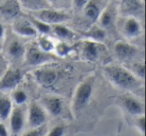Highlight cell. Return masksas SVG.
<instances>
[{
	"label": "cell",
	"instance_id": "obj_1",
	"mask_svg": "<svg viewBox=\"0 0 146 136\" xmlns=\"http://www.w3.org/2000/svg\"><path fill=\"white\" fill-rule=\"evenodd\" d=\"M105 77L113 84L115 87L120 89L133 91L139 89L143 85V81L138 79L123 65L108 64L103 68Z\"/></svg>",
	"mask_w": 146,
	"mask_h": 136
},
{
	"label": "cell",
	"instance_id": "obj_2",
	"mask_svg": "<svg viewBox=\"0 0 146 136\" xmlns=\"http://www.w3.org/2000/svg\"><path fill=\"white\" fill-rule=\"evenodd\" d=\"M94 83L95 76L89 75L77 85L71 101V111L73 116L79 115L87 107L93 94Z\"/></svg>",
	"mask_w": 146,
	"mask_h": 136
},
{
	"label": "cell",
	"instance_id": "obj_3",
	"mask_svg": "<svg viewBox=\"0 0 146 136\" xmlns=\"http://www.w3.org/2000/svg\"><path fill=\"white\" fill-rule=\"evenodd\" d=\"M56 56L52 53H47L42 51L36 43H32L26 47L24 55V60L27 65L30 66H42L46 63L54 61Z\"/></svg>",
	"mask_w": 146,
	"mask_h": 136
},
{
	"label": "cell",
	"instance_id": "obj_4",
	"mask_svg": "<svg viewBox=\"0 0 146 136\" xmlns=\"http://www.w3.org/2000/svg\"><path fill=\"white\" fill-rule=\"evenodd\" d=\"M31 16L50 25V26L56 24H64L66 21L70 20L71 18L68 12L60 10V9H54L52 7L32 13Z\"/></svg>",
	"mask_w": 146,
	"mask_h": 136
},
{
	"label": "cell",
	"instance_id": "obj_5",
	"mask_svg": "<svg viewBox=\"0 0 146 136\" xmlns=\"http://www.w3.org/2000/svg\"><path fill=\"white\" fill-rule=\"evenodd\" d=\"M48 114L38 101H32L26 109V122L30 128H37L47 124Z\"/></svg>",
	"mask_w": 146,
	"mask_h": 136
},
{
	"label": "cell",
	"instance_id": "obj_6",
	"mask_svg": "<svg viewBox=\"0 0 146 136\" xmlns=\"http://www.w3.org/2000/svg\"><path fill=\"white\" fill-rule=\"evenodd\" d=\"M23 106L13 107L9 115V136H20L23 133V129L26 125V110Z\"/></svg>",
	"mask_w": 146,
	"mask_h": 136
},
{
	"label": "cell",
	"instance_id": "obj_7",
	"mask_svg": "<svg viewBox=\"0 0 146 136\" xmlns=\"http://www.w3.org/2000/svg\"><path fill=\"white\" fill-rule=\"evenodd\" d=\"M22 79L23 74L20 69L7 67L0 77V92L6 93L7 91H13L18 87Z\"/></svg>",
	"mask_w": 146,
	"mask_h": 136
},
{
	"label": "cell",
	"instance_id": "obj_8",
	"mask_svg": "<svg viewBox=\"0 0 146 136\" xmlns=\"http://www.w3.org/2000/svg\"><path fill=\"white\" fill-rule=\"evenodd\" d=\"M118 28L123 36L128 39H134L142 34V25L140 21L134 16H125L118 22Z\"/></svg>",
	"mask_w": 146,
	"mask_h": 136
},
{
	"label": "cell",
	"instance_id": "obj_9",
	"mask_svg": "<svg viewBox=\"0 0 146 136\" xmlns=\"http://www.w3.org/2000/svg\"><path fill=\"white\" fill-rule=\"evenodd\" d=\"M32 76L35 81L40 86L44 88H50L58 80L59 74L57 70L54 69V68L42 65V67H39L37 69L33 70Z\"/></svg>",
	"mask_w": 146,
	"mask_h": 136
},
{
	"label": "cell",
	"instance_id": "obj_10",
	"mask_svg": "<svg viewBox=\"0 0 146 136\" xmlns=\"http://www.w3.org/2000/svg\"><path fill=\"white\" fill-rule=\"evenodd\" d=\"M39 103L42 105V107L47 112L48 116L52 117H58L61 115L64 109V103L63 99L60 96L57 95H46L42 96L39 99Z\"/></svg>",
	"mask_w": 146,
	"mask_h": 136
},
{
	"label": "cell",
	"instance_id": "obj_11",
	"mask_svg": "<svg viewBox=\"0 0 146 136\" xmlns=\"http://www.w3.org/2000/svg\"><path fill=\"white\" fill-rule=\"evenodd\" d=\"M113 50L114 54L117 57L118 60L125 63H129L139 52V49L135 45L122 40L117 41L114 44Z\"/></svg>",
	"mask_w": 146,
	"mask_h": 136
},
{
	"label": "cell",
	"instance_id": "obj_12",
	"mask_svg": "<svg viewBox=\"0 0 146 136\" xmlns=\"http://www.w3.org/2000/svg\"><path fill=\"white\" fill-rule=\"evenodd\" d=\"M102 52V43H98L95 41L86 40L82 41L80 45V55L81 58L89 62H95L98 60Z\"/></svg>",
	"mask_w": 146,
	"mask_h": 136
},
{
	"label": "cell",
	"instance_id": "obj_13",
	"mask_svg": "<svg viewBox=\"0 0 146 136\" xmlns=\"http://www.w3.org/2000/svg\"><path fill=\"white\" fill-rule=\"evenodd\" d=\"M12 30L21 37H35L38 35L29 18L22 16H18L12 21Z\"/></svg>",
	"mask_w": 146,
	"mask_h": 136
},
{
	"label": "cell",
	"instance_id": "obj_14",
	"mask_svg": "<svg viewBox=\"0 0 146 136\" xmlns=\"http://www.w3.org/2000/svg\"><path fill=\"white\" fill-rule=\"evenodd\" d=\"M121 104L123 109L130 114L131 116L137 117V116L143 115L145 109H144V104L140 99L133 95H125L122 97Z\"/></svg>",
	"mask_w": 146,
	"mask_h": 136
},
{
	"label": "cell",
	"instance_id": "obj_15",
	"mask_svg": "<svg viewBox=\"0 0 146 136\" xmlns=\"http://www.w3.org/2000/svg\"><path fill=\"white\" fill-rule=\"evenodd\" d=\"M116 21H117V8L113 2H110L102 9L97 19V25H99L103 29H106L112 26Z\"/></svg>",
	"mask_w": 146,
	"mask_h": 136
},
{
	"label": "cell",
	"instance_id": "obj_16",
	"mask_svg": "<svg viewBox=\"0 0 146 136\" xmlns=\"http://www.w3.org/2000/svg\"><path fill=\"white\" fill-rule=\"evenodd\" d=\"M21 7L17 0H5L0 5V17L5 20L13 21L19 16Z\"/></svg>",
	"mask_w": 146,
	"mask_h": 136
},
{
	"label": "cell",
	"instance_id": "obj_17",
	"mask_svg": "<svg viewBox=\"0 0 146 136\" xmlns=\"http://www.w3.org/2000/svg\"><path fill=\"white\" fill-rule=\"evenodd\" d=\"M26 46L18 39H13L6 47V54L9 59L13 61H19L24 59Z\"/></svg>",
	"mask_w": 146,
	"mask_h": 136
},
{
	"label": "cell",
	"instance_id": "obj_18",
	"mask_svg": "<svg viewBox=\"0 0 146 136\" xmlns=\"http://www.w3.org/2000/svg\"><path fill=\"white\" fill-rule=\"evenodd\" d=\"M22 9H25L28 12L34 13L43 9L52 7L48 0H17Z\"/></svg>",
	"mask_w": 146,
	"mask_h": 136
},
{
	"label": "cell",
	"instance_id": "obj_19",
	"mask_svg": "<svg viewBox=\"0 0 146 136\" xmlns=\"http://www.w3.org/2000/svg\"><path fill=\"white\" fill-rule=\"evenodd\" d=\"M51 33H53L57 38L60 39V41H65V42L71 41L76 36L75 32L64 24L52 25L51 26Z\"/></svg>",
	"mask_w": 146,
	"mask_h": 136
},
{
	"label": "cell",
	"instance_id": "obj_20",
	"mask_svg": "<svg viewBox=\"0 0 146 136\" xmlns=\"http://www.w3.org/2000/svg\"><path fill=\"white\" fill-rule=\"evenodd\" d=\"M13 109V103L10 96L4 92H0V121L4 123L8 120Z\"/></svg>",
	"mask_w": 146,
	"mask_h": 136
},
{
	"label": "cell",
	"instance_id": "obj_21",
	"mask_svg": "<svg viewBox=\"0 0 146 136\" xmlns=\"http://www.w3.org/2000/svg\"><path fill=\"white\" fill-rule=\"evenodd\" d=\"M99 5L100 2H97V0H89V2L82 9L84 16L93 23H95L97 21L98 17H99L100 13H101L102 9H103Z\"/></svg>",
	"mask_w": 146,
	"mask_h": 136
},
{
	"label": "cell",
	"instance_id": "obj_22",
	"mask_svg": "<svg viewBox=\"0 0 146 136\" xmlns=\"http://www.w3.org/2000/svg\"><path fill=\"white\" fill-rule=\"evenodd\" d=\"M85 36L87 39L92 41H95L98 43L104 42L106 38V30L100 27L97 24H93L90 26V28L85 32Z\"/></svg>",
	"mask_w": 146,
	"mask_h": 136
},
{
	"label": "cell",
	"instance_id": "obj_23",
	"mask_svg": "<svg viewBox=\"0 0 146 136\" xmlns=\"http://www.w3.org/2000/svg\"><path fill=\"white\" fill-rule=\"evenodd\" d=\"M36 44L42 51L47 53H52L54 51L55 43L53 42L52 39L49 37V35H40L37 38Z\"/></svg>",
	"mask_w": 146,
	"mask_h": 136
},
{
	"label": "cell",
	"instance_id": "obj_24",
	"mask_svg": "<svg viewBox=\"0 0 146 136\" xmlns=\"http://www.w3.org/2000/svg\"><path fill=\"white\" fill-rule=\"evenodd\" d=\"M135 77H137L138 79L144 80V76H145V65L144 62H131L128 66H125Z\"/></svg>",
	"mask_w": 146,
	"mask_h": 136
},
{
	"label": "cell",
	"instance_id": "obj_25",
	"mask_svg": "<svg viewBox=\"0 0 146 136\" xmlns=\"http://www.w3.org/2000/svg\"><path fill=\"white\" fill-rule=\"evenodd\" d=\"M10 98L12 100V103L15 104L16 106H23L28 99V95L23 89L17 87L16 89L11 91Z\"/></svg>",
	"mask_w": 146,
	"mask_h": 136
},
{
	"label": "cell",
	"instance_id": "obj_26",
	"mask_svg": "<svg viewBox=\"0 0 146 136\" xmlns=\"http://www.w3.org/2000/svg\"><path fill=\"white\" fill-rule=\"evenodd\" d=\"M29 20L31 21V23H32L33 27L35 28V30H36L37 34H40V35H49L51 33V26L48 24H46V23L42 22V21L38 20V19L34 18L33 16H29L28 17Z\"/></svg>",
	"mask_w": 146,
	"mask_h": 136
},
{
	"label": "cell",
	"instance_id": "obj_27",
	"mask_svg": "<svg viewBox=\"0 0 146 136\" xmlns=\"http://www.w3.org/2000/svg\"><path fill=\"white\" fill-rule=\"evenodd\" d=\"M73 50V47L65 41H59L54 46V52L56 57H65L69 55Z\"/></svg>",
	"mask_w": 146,
	"mask_h": 136
},
{
	"label": "cell",
	"instance_id": "obj_28",
	"mask_svg": "<svg viewBox=\"0 0 146 136\" xmlns=\"http://www.w3.org/2000/svg\"><path fill=\"white\" fill-rule=\"evenodd\" d=\"M47 124L37 128H30L28 131L23 132L20 136H45L47 133Z\"/></svg>",
	"mask_w": 146,
	"mask_h": 136
},
{
	"label": "cell",
	"instance_id": "obj_29",
	"mask_svg": "<svg viewBox=\"0 0 146 136\" xmlns=\"http://www.w3.org/2000/svg\"><path fill=\"white\" fill-rule=\"evenodd\" d=\"M66 127L62 124H57L53 126L50 130H48L45 136H65Z\"/></svg>",
	"mask_w": 146,
	"mask_h": 136
},
{
	"label": "cell",
	"instance_id": "obj_30",
	"mask_svg": "<svg viewBox=\"0 0 146 136\" xmlns=\"http://www.w3.org/2000/svg\"><path fill=\"white\" fill-rule=\"evenodd\" d=\"M135 127L142 135L145 133V115H140L135 117Z\"/></svg>",
	"mask_w": 146,
	"mask_h": 136
},
{
	"label": "cell",
	"instance_id": "obj_31",
	"mask_svg": "<svg viewBox=\"0 0 146 136\" xmlns=\"http://www.w3.org/2000/svg\"><path fill=\"white\" fill-rule=\"evenodd\" d=\"M88 2L89 0H73V6L78 10H82Z\"/></svg>",
	"mask_w": 146,
	"mask_h": 136
},
{
	"label": "cell",
	"instance_id": "obj_32",
	"mask_svg": "<svg viewBox=\"0 0 146 136\" xmlns=\"http://www.w3.org/2000/svg\"><path fill=\"white\" fill-rule=\"evenodd\" d=\"M7 67H8V66H7L6 59H5L3 56H1V55H0V77H1V75L3 74V72L6 70Z\"/></svg>",
	"mask_w": 146,
	"mask_h": 136
},
{
	"label": "cell",
	"instance_id": "obj_33",
	"mask_svg": "<svg viewBox=\"0 0 146 136\" xmlns=\"http://www.w3.org/2000/svg\"><path fill=\"white\" fill-rule=\"evenodd\" d=\"M0 136H9L8 129L4 125V123L1 121H0Z\"/></svg>",
	"mask_w": 146,
	"mask_h": 136
},
{
	"label": "cell",
	"instance_id": "obj_34",
	"mask_svg": "<svg viewBox=\"0 0 146 136\" xmlns=\"http://www.w3.org/2000/svg\"><path fill=\"white\" fill-rule=\"evenodd\" d=\"M4 36H5V29H4V26H3L2 22L0 21V43L3 41Z\"/></svg>",
	"mask_w": 146,
	"mask_h": 136
},
{
	"label": "cell",
	"instance_id": "obj_35",
	"mask_svg": "<svg viewBox=\"0 0 146 136\" xmlns=\"http://www.w3.org/2000/svg\"><path fill=\"white\" fill-rule=\"evenodd\" d=\"M48 1H49V3H50L51 5H53L55 2H59V1H60V0H48Z\"/></svg>",
	"mask_w": 146,
	"mask_h": 136
}]
</instances>
